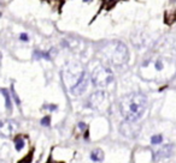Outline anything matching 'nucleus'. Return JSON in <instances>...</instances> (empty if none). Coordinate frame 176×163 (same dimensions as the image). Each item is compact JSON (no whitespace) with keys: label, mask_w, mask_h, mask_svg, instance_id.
I'll return each instance as SVG.
<instances>
[{"label":"nucleus","mask_w":176,"mask_h":163,"mask_svg":"<svg viewBox=\"0 0 176 163\" xmlns=\"http://www.w3.org/2000/svg\"><path fill=\"white\" fill-rule=\"evenodd\" d=\"M50 121H51V119H50L48 115H47V117H44L40 122H41L42 126H48V125H50Z\"/></svg>","instance_id":"14"},{"label":"nucleus","mask_w":176,"mask_h":163,"mask_svg":"<svg viewBox=\"0 0 176 163\" xmlns=\"http://www.w3.org/2000/svg\"><path fill=\"white\" fill-rule=\"evenodd\" d=\"M157 70H162V64H160V61H158V63H157Z\"/></svg>","instance_id":"19"},{"label":"nucleus","mask_w":176,"mask_h":163,"mask_svg":"<svg viewBox=\"0 0 176 163\" xmlns=\"http://www.w3.org/2000/svg\"><path fill=\"white\" fill-rule=\"evenodd\" d=\"M86 71L80 64L76 63H68L62 70V79L65 86L70 88L72 90L86 76Z\"/></svg>","instance_id":"3"},{"label":"nucleus","mask_w":176,"mask_h":163,"mask_svg":"<svg viewBox=\"0 0 176 163\" xmlns=\"http://www.w3.org/2000/svg\"><path fill=\"white\" fill-rule=\"evenodd\" d=\"M1 94L5 98V106H6V109L8 110H12V103H11V97H10V94L8 92L6 89H1Z\"/></svg>","instance_id":"10"},{"label":"nucleus","mask_w":176,"mask_h":163,"mask_svg":"<svg viewBox=\"0 0 176 163\" xmlns=\"http://www.w3.org/2000/svg\"><path fill=\"white\" fill-rule=\"evenodd\" d=\"M88 82H89V78H88V74L86 73V76H85V78L80 82V83L74 88V89L71 90V92L75 95V96H77V95H81L82 92H85L86 91V89H87V85H88Z\"/></svg>","instance_id":"8"},{"label":"nucleus","mask_w":176,"mask_h":163,"mask_svg":"<svg viewBox=\"0 0 176 163\" xmlns=\"http://www.w3.org/2000/svg\"><path fill=\"white\" fill-rule=\"evenodd\" d=\"M34 57H35L36 59H39V58H44V59H46V60H50V59H51L50 53H42V52H38V51L34 53Z\"/></svg>","instance_id":"12"},{"label":"nucleus","mask_w":176,"mask_h":163,"mask_svg":"<svg viewBox=\"0 0 176 163\" xmlns=\"http://www.w3.org/2000/svg\"><path fill=\"white\" fill-rule=\"evenodd\" d=\"M24 139L22 138V137H18L16 140H15V148H16V150L17 151H21L22 149L24 148Z\"/></svg>","instance_id":"11"},{"label":"nucleus","mask_w":176,"mask_h":163,"mask_svg":"<svg viewBox=\"0 0 176 163\" xmlns=\"http://www.w3.org/2000/svg\"><path fill=\"white\" fill-rule=\"evenodd\" d=\"M105 100H106V94L104 91H97V92H93L89 98H88V106L93 109H98L100 110L101 107L104 106L105 103Z\"/></svg>","instance_id":"5"},{"label":"nucleus","mask_w":176,"mask_h":163,"mask_svg":"<svg viewBox=\"0 0 176 163\" xmlns=\"http://www.w3.org/2000/svg\"><path fill=\"white\" fill-rule=\"evenodd\" d=\"M100 53L115 66H123L128 63L129 52L124 43L121 41H110L100 48Z\"/></svg>","instance_id":"2"},{"label":"nucleus","mask_w":176,"mask_h":163,"mask_svg":"<svg viewBox=\"0 0 176 163\" xmlns=\"http://www.w3.org/2000/svg\"><path fill=\"white\" fill-rule=\"evenodd\" d=\"M163 141V135L162 134H156L151 138V143L154 145V144H160V143Z\"/></svg>","instance_id":"13"},{"label":"nucleus","mask_w":176,"mask_h":163,"mask_svg":"<svg viewBox=\"0 0 176 163\" xmlns=\"http://www.w3.org/2000/svg\"><path fill=\"white\" fill-rule=\"evenodd\" d=\"M78 127L81 128V130H85V128H86V125L83 124V122H80V124H78Z\"/></svg>","instance_id":"17"},{"label":"nucleus","mask_w":176,"mask_h":163,"mask_svg":"<svg viewBox=\"0 0 176 163\" xmlns=\"http://www.w3.org/2000/svg\"><path fill=\"white\" fill-rule=\"evenodd\" d=\"M147 107V98L143 94H129L119 102L121 114L127 121L135 122L144 115Z\"/></svg>","instance_id":"1"},{"label":"nucleus","mask_w":176,"mask_h":163,"mask_svg":"<svg viewBox=\"0 0 176 163\" xmlns=\"http://www.w3.org/2000/svg\"><path fill=\"white\" fill-rule=\"evenodd\" d=\"M11 91H12V96H13V98L16 100V103L19 106V103H21V102H19V98L17 97V95H16V92H15V88H13V86H11Z\"/></svg>","instance_id":"15"},{"label":"nucleus","mask_w":176,"mask_h":163,"mask_svg":"<svg viewBox=\"0 0 176 163\" xmlns=\"http://www.w3.org/2000/svg\"><path fill=\"white\" fill-rule=\"evenodd\" d=\"M45 108H48V109H51V110H55L56 109V106H45Z\"/></svg>","instance_id":"18"},{"label":"nucleus","mask_w":176,"mask_h":163,"mask_svg":"<svg viewBox=\"0 0 176 163\" xmlns=\"http://www.w3.org/2000/svg\"><path fill=\"white\" fill-rule=\"evenodd\" d=\"M16 130H17V125L12 120H4L0 124V133H1L3 137H11L16 132Z\"/></svg>","instance_id":"6"},{"label":"nucleus","mask_w":176,"mask_h":163,"mask_svg":"<svg viewBox=\"0 0 176 163\" xmlns=\"http://www.w3.org/2000/svg\"><path fill=\"white\" fill-rule=\"evenodd\" d=\"M113 72L106 66H99L92 73V82L97 86H107L113 82Z\"/></svg>","instance_id":"4"},{"label":"nucleus","mask_w":176,"mask_h":163,"mask_svg":"<svg viewBox=\"0 0 176 163\" xmlns=\"http://www.w3.org/2000/svg\"><path fill=\"white\" fill-rule=\"evenodd\" d=\"M19 38H21L22 41H28L29 38H28V35L27 34H21V36H19Z\"/></svg>","instance_id":"16"},{"label":"nucleus","mask_w":176,"mask_h":163,"mask_svg":"<svg viewBox=\"0 0 176 163\" xmlns=\"http://www.w3.org/2000/svg\"><path fill=\"white\" fill-rule=\"evenodd\" d=\"M174 152V146L171 144H166L164 145L163 148H160L159 150L156 152L154 155V160H163V158H166L169 156H171V154Z\"/></svg>","instance_id":"7"},{"label":"nucleus","mask_w":176,"mask_h":163,"mask_svg":"<svg viewBox=\"0 0 176 163\" xmlns=\"http://www.w3.org/2000/svg\"><path fill=\"white\" fill-rule=\"evenodd\" d=\"M91 160L93 162H101L104 160V152L100 149H96L91 152Z\"/></svg>","instance_id":"9"}]
</instances>
